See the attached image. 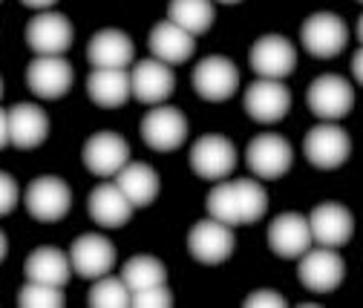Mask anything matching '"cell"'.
Here are the masks:
<instances>
[{
	"label": "cell",
	"mask_w": 363,
	"mask_h": 308,
	"mask_svg": "<svg viewBox=\"0 0 363 308\" xmlns=\"http://www.w3.org/2000/svg\"><path fill=\"white\" fill-rule=\"evenodd\" d=\"M208 216L219 219L225 225H251L259 222L268 210V193L259 182L254 179H237V182H225L216 185L208 193Z\"/></svg>",
	"instance_id": "cell-1"
},
{
	"label": "cell",
	"mask_w": 363,
	"mask_h": 308,
	"mask_svg": "<svg viewBox=\"0 0 363 308\" xmlns=\"http://www.w3.org/2000/svg\"><path fill=\"white\" fill-rule=\"evenodd\" d=\"M23 205L38 222H61L72 207V190L58 176H38L23 193Z\"/></svg>",
	"instance_id": "cell-2"
},
{
	"label": "cell",
	"mask_w": 363,
	"mask_h": 308,
	"mask_svg": "<svg viewBox=\"0 0 363 308\" xmlns=\"http://www.w3.org/2000/svg\"><path fill=\"white\" fill-rule=\"evenodd\" d=\"M303 153L308 164H314L317 170H335L346 164V159L352 156V139L343 127H337L335 121H326V124L311 127L306 133Z\"/></svg>",
	"instance_id": "cell-3"
},
{
	"label": "cell",
	"mask_w": 363,
	"mask_h": 308,
	"mask_svg": "<svg viewBox=\"0 0 363 308\" xmlns=\"http://www.w3.org/2000/svg\"><path fill=\"white\" fill-rule=\"evenodd\" d=\"M142 139L150 150L156 153H173L185 144L188 139V118L182 110L156 104L145 118H142Z\"/></svg>",
	"instance_id": "cell-4"
},
{
	"label": "cell",
	"mask_w": 363,
	"mask_h": 308,
	"mask_svg": "<svg viewBox=\"0 0 363 308\" xmlns=\"http://www.w3.org/2000/svg\"><path fill=\"white\" fill-rule=\"evenodd\" d=\"M346 23L332 12H314L300 26V43L311 58H335L346 47Z\"/></svg>",
	"instance_id": "cell-5"
},
{
	"label": "cell",
	"mask_w": 363,
	"mask_h": 308,
	"mask_svg": "<svg viewBox=\"0 0 363 308\" xmlns=\"http://www.w3.org/2000/svg\"><path fill=\"white\" fill-rule=\"evenodd\" d=\"M297 277L300 283L314 291V294H329L335 288H340L343 277H346V266H343V256L335 248H308L300 256V266H297Z\"/></svg>",
	"instance_id": "cell-6"
},
{
	"label": "cell",
	"mask_w": 363,
	"mask_h": 308,
	"mask_svg": "<svg viewBox=\"0 0 363 308\" xmlns=\"http://www.w3.org/2000/svg\"><path fill=\"white\" fill-rule=\"evenodd\" d=\"M306 104L308 110L323 118V121H337L346 118L354 107V93H352V84L340 75H320L314 78L308 93H306Z\"/></svg>",
	"instance_id": "cell-7"
},
{
	"label": "cell",
	"mask_w": 363,
	"mask_h": 308,
	"mask_svg": "<svg viewBox=\"0 0 363 308\" xmlns=\"http://www.w3.org/2000/svg\"><path fill=\"white\" fill-rule=\"evenodd\" d=\"M194 90L205 101H228L240 90V69L222 55H208L194 69Z\"/></svg>",
	"instance_id": "cell-8"
},
{
	"label": "cell",
	"mask_w": 363,
	"mask_h": 308,
	"mask_svg": "<svg viewBox=\"0 0 363 308\" xmlns=\"http://www.w3.org/2000/svg\"><path fill=\"white\" fill-rule=\"evenodd\" d=\"M75 29L67 15L43 9L26 23V43L35 55H64L72 47Z\"/></svg>",
	"instance_id": "cell-9"
},
{
	"label": "cell",
	"mask_w": 363,
	"mask_h": 308,
	"mask_svg": "<svg viewBox=\"0 0 363 308\" xmlns=\"http://www.w3.org/2000/svg\"><path fill=\"white\" fill-rule=\"evenodd\" d=\"M188 251L202 266H222L225 259L234 253V231L231 225L219 222V219L208 216L196 222L188 234Z\"/></svg>",
	"instance_id": "cell-10"
},
{
	"label": "cell",
	"mask_w": 363,
	"mask_h": 308,
	"mask_svg": "<svg viewBox=\"0 0 363 308\" xmlns=\"http://www.w3.org/2000/svg\"><path fill=\"white\" fill-rule=\"evenodd\" d=\"M245 159L257 179H280L294 161V150L277 133H259L257 139H251Z\"/></svg>",
	"instance_id": "cell-11"
},
{
	"label": "cell",
	"mask_w": 363,
	"mask_h": 308,
	"mask_svg": "<svg viewBox=\"0 0 363 308\" xmlns=\"http://www.w3.org/2000/svg\"><path fill=\"white\" fill-rule=\"evenodd\" d=\"M289 110H291V93L283 81L257 78L245 90V113L259 124L283 121Z\"/></svg>",
	"instance_id": "cell-12"
},
{
	"label": "cell",
	"mask_w": 363,
	"mask_h": 308,
	"mask_svg": "<svg viewBox=\"0 0 363 308\" xmlns=\"http://www.w3.org/2000/svg\"><path fill=\"white\" fill-rule=\"evenodd\" d=\"M191 167L202 179L219 182L237 167V147L231 144V139H225L219 133L202 136L191 147Z\"/></svg>",
	"instance_id": "cell-13"
},
{
	"label": "cell",
	"mask_w": 363,
	"mask_h": 308,
	"mask_svg": "<svg viewBox=\"0 0 363 308\" xmlns=\"http://www.w3.org/2000/svg\"><path fill=\"white\" fill-rule=\"evenodd\" d=\"M75 81L72 64L64 55H38L26 67V84L29 90L40 98H61L69 93Z\"/></svg>",
	"instance_id": "cell-14"
},
{
	"label": "cell",
	"mask_w": 363,
	"mask_h": 308,
	"mask_svg": "<svg viewBox=\"0 0 363 308\" xmlns=\"http://www.w3.org/2000/svg\"><path fill=\"white\" fill-rule=\"evenodd\" d=\"M308 228L317 245L323 248H340L354 234V216L340 202H320L308 213Z\"/></svg>",
	"instance_id": "cell-15"
},
{
	"label": "cell",
	"mask_w": 363,
	"mask_h": 308,
	"mask_svg": "<svg viewBox=\"0 0 363 308\" xmlns=\"http://www.w3.org/2000/svg\"><path fill=\"white\" fill-rule=\"evenodd\" d=\"M297 67V50L283 35H262L251 47V69L259 78L283 81Z\"/></svg>",
	"instance_id": "cell-16"
},
{
	"label": "cell",
	"mask_w": 363,
	"mask_h": 308,
	"mask_svg": "<svg viewBox=\"0 0 363 308\" xmlns=\"http://www.w3.org/2000/svg\"><path fill=\"white\" fill-rule=\"evenodd\" d=\"M69 262H72V271L81 280H99V277H104V274L113 271L116 248L101 234H84V236H78L72 242Z\"/></svg>",
	"instance_id": "cell-17"
},
{
	"label": "cell",
	"mask_w": 363,
	"mask_h": 308,
	"mask_svg": "<svg viewBox=\"0 0 363 308\" xmlns=\"http://www.w3.org/2000/svg\"><path fill=\"white\" fill-rule=\"evenodd\" d=\"M84 167L96 176H116L127 161H130V147L118 133L101 130V133L89 136L84 150H81Z\"/></svg>",
	"instance_id": "cell-18"
},
{
	"label": "cell",
	"mask_w": 363,
	"mask_h": 308,
	"mask_svg": "<svg viewBox=\"0 0 363 308\" xmlns=\"http://www.w3.org/2000/svg\"><path fill=\"white\" fill-rule=\"evenodd\" d=\"M314 236L308 228V216L300 213H280L268 225V248L283 259H300L311 248Z\"/></svg>",
	"instance_id": "cell-19"
},
{
	"label": "cell",
	"mask_w": 363,
	"mask_h": 308,
	"mask_svg": "<svg viewBox=\"0 0 363 308\" xmlns=\"http://www.w3.org/2000/svg\"><path fill=\"white\" fill-rule=\"evenodd\" d=\"M133 75V96L135 101L142 104H162L173 96V86H176V78L170 72V67L159 58H145L135 64V69L130 72Z\"/></svg>",
	"instance_id": "cell-20"
},
{
	"label": "cell",
	"mask_w": 363,
	"mask_h": 308,
	"mask_svg": "<svg viewBox=\"0 0 363 308\" xmlns=\"http://www.w3.org/2000/svg\"><path fill=\"white\" fill-rule=\"evenodd\" d=\"M50 136V118L38 104H15L9 110V144L18 150H35Z\"/></svg>",
	"instance_id": "cell-21"
},
{
	"label": "cell",
	"mask_w": 363,
	"mask_h": 308,
	"mask_svg": "<svg viewBox=\"0 0 363 308\" xmlns=\"http://www.w3.org/2000/svg\"><path fill=\"white\" fill-rule=\"evenodd\" d=\"M86 93H89V101L104 110L121 107L133 96V75L127 69L96 67L86 78Z\"/></svg>",
	"instance_id": "cell-22"
},
{
	"label": "cell",
	"mask_w": 363,
	"mask_h": 308,
	"mask_svg": "<svg viewBox=\"0 0 363 308\" xmlns=\"http://www.w3.org/2000/svg\"><path fill=\"white\" fill-rule=\"evenodd\" d=\"M23 274L26 280L32 283H43V285H55V288H64L72 277V262L69 256L61 251V248H52V245H43V248H35L26 262H23Z\"/></svg>",
	"instance_id": "cell-23"
},
{
	"label": "cell",
	"mask_w": 363,
	"mask_h": 308,
	"mask_svg": "<svg viewBox=\"0 0 363 308\" xmlns=\"http://www.w3.org/2000/svg\"><path fill=\"white\" fill-rule=\"evenodd\" d=\"M147 47L153 52V58L164 61L167 67L170 64H182L188 61L196 50V38L191 32H185L182 26H176L173 21H159L153 29H150V38H147Z\"/></svg>",
	"instance_id": "cell-24"
},
{
	"label": "cell",
	"mask_w": 363,
	"mask_h": 308,
	"mask_svg": "<svg viewBox=\"0 0 363 308\" xmlns=\"http://www.w3.org/2000/svg\"><path fill=\"white\" fill-rule=\"evenodd\" d=\"M86 210L93 216V222L101 225V228H121L130 222L133 216V205L130 199L121 193V188L113 182V185H99L86 199Z\"/></svg>",
	"instance_id": "cell-25"
},
{
	"label": "cell",
	"mask_w": 363,
	"mask_h": 308,
	"mask_svg": "<svg viewBox=\"0 0 363 308\" xmlns=\"http://www.w3.org/2000/svg\"><path fill=\"white\" fill-rule=\"evenodd\" d=\"M86 58L93 67H113V69H127L135 58L133 52V40L118 32V29H101L89 38Z\"/></svg>",
	"instance_id": "cell-26"
},
{
	"label": "cell",
	"mask_w": 363,
	"mask_h": 308,
	"mask_svg": "<svg viewBox=\"0 0 363 308\" xmlns=\"http://www.w3.org/2000/svg\"><path fill=\"white\" fill-rule=\"evenodd\" d=\"M116 185L133 207H147L159 196V173L145 161H127L116 173Z\"/></svg>",
	"instance_id": "cell-27"
},
{
	"label": "cell",
	"mask_w": 363,
	"mask_h": 308,
	"mask_svg": "<svg viewBox=\"0 0 363 308\" xmlns=\"http://www.w3.org/2000/svg\"><path fill=\"white\" fill-rule=\"evenodd\" d=\"M213 18H216V12H213L211 0H170V6H167V21L191 32L194 38L205 35L211 29Z\"/></svg>",
	"instance_id": "cell-28"
},
{
	"label": "cell",
	"mask_w": 363,
	"mask_h": 308,
	"mask_svg": "<svg viewBox=\"0 0 363 308\" xmlns=\"http://www.w3.org/2000/svg\"><path fill=\"white\" fill-rule=\"evenodd\" d=\"M121 280L127 283L130 291H142V288H150V285H162L167 280V268L156 256L139 253V256H133V259L124 262Z\"/></svg>",
	"instance_id": "cell-29"
},
{
	"label": "cell",
	"mask_w": 363,
	"mask_h": 308,
	"mask_svg": "<svg viewBox=\"0 0 363 308\" xmlns=\"http://www.w3.org/2000/svg\"><path fill=\"white\" fill-rule=\"evenodd\" d=\"M133 291L127 288V283L121 277H99L86 294V305L89 308H127L130 305Z\"/></svg>",
	"instance_id": "cell-30"
},
{
	"label": "cell",
	"mask_w": 363,
	"mask_h": 308,
	"mask_svg": "<svg viewBox=\"0 0 363 308\" xmlns=\"http://www.w3.org/2000/svg\"><path fill=\"white\" fill-rule=\"evenodd\" d=\"M18 305L21 308H61L64 305V288L29 280L18 294Z\"/></svg>",
	"instance_id": "cell-31"
},
{
	"label": "cell",
	"mask_w": 363,
	"mask_h": 308,
	"mask_svg": "<svg viewBox=\"0 0 363 308\" xmlns=\"http://www.w3.org/2000/svg\"><path fill=\"white\" fill-rule=\"evenodd\" d=\"M130 305L133 308H170L173 305V294L162 285H150V288H142V291H133L130 297Z\"/></svg>",
	"instance_id": "cell-32"
},
{
	"label": "cell",
	"mask_w": 363,
	"mask_h": 308,
	"mask_svg": "<svg viewBox=\"0 0 363 308\" xmlns=\"http://www.w3.org/2000/svg\"><path fill=\"white\" fill-rule=\"evenodd\" d=\"M245 308H286V297L277 294V291H268V288H259V291H251L242 302Z\"/></svg>",
	"instance_id": "cell-33"
},
{
	"label": "cell",
	"mask_w": 363,
	"mask_h": 308,
	"mask_svg": "<svg viewBox=\"0 0 363 308\" xmlns=\"http://www.w3.org/2000/svg\"><path fill=\"white\" fill-rule=\"evenodd\" d=\"M18 205V182L12 179L9 173L0 170V216L12 213Z\"/></svg>",
	"instance_id": "cell-34"
},
{
	"label": "cell",
	"mask_w": 363,
	"mask_h": 308,
	"mask_svg": "<svg viewBox=\"0 0 363 308\" xmlns=\"http://www.w3.org/2000/svg\"><path fill=\"white\" fill-rule=\"evenodd\" d=\"M9 144V113L0 110V150Z\"/></svg>",
	"instance_id": "cell-35"
},
{
	"label": "cell",
	"mask_w": 363,
	"mask_h": 308,
	"mask_svg": "<svg viewBox=\"0 0 363 308\" xmlns=\"http://www.w3.org/2000/svg\"><path fill=\"white\" fill-rule=\"evenodd\" d=\"M352 75H354V81L363 86V50H357L354 58H352Z\"/></svg>",
	"instance_id": "cell-36"
},
{
	"label": "cell",
	"mask_w": 363,
	"mask_h": 308,
	"mask_svg": "<svg viewBox=\"0 0 363 308\" xmlns=\"http://www.w3.org/2000/svg\"><path fill=\"white\" fill-rule=\"evenodd\" d=\"M21 4H26L29 9H40V12H43V9H50V6H55V4H58V0H21Z\"/></svg>",
	"instance_id": "cell-37"
},
{
	"label": "cell",
	"mask_w": 363,
	"mask_h": 308,
	"mask_svg": "<svg viewBox=\"0 0 363 308\" xmlns=\"http://www.w3.org/2000/svg\"><path fill=\"white\" fill-rule=\"evenodd\" d=\"M6 251H9V242H6V234L0 231V262L6 259Z\"/></svg>",
	"instance_id": "cell-38"
},
{
	"label": "cell",
	"mask_w": 363,
	"mask_h": 308,
	"mask_svg": "<svg viewBox=\"0 0 363 308\" xmlns=\"http://www.w3.org/2000/svg\"><path fill=\"white\" fill-rule=\"evenodd\" d=\"M357 38H360V43H363V15H360V21H357Z\"/></svg>",
	"instance_id": "cell-39"
},
{
	"label": "cell",
	"mask_w": 363,
	"mask_h": 308,
	"mask_svg": "<svg viewBox=\"0 0 363 308\" xmlns=\"http://www.w3.org/2000/svg\"><path fill=\"white\" fill-rule=\"evenodd\" d=\"M219 4H240V0H219Z\"/></svg>",
	"instance_id": "cell-40"
},
{
	"label": "cell",
	"mask_w": 363,
	"mask_h": 308,
	"mask_svg": "<svg viewBox=\"0 0 363 308\" xmlns=\"http://www.w3.org/2000/svg\"><path fill=\"white\" fill-rule=\"evenodd\" d=\"M0 96H4V81H0Z\"/></svg>",
	"instance_id": "cell-41"
},
{
	"label": "cell",
	"mask_w": 363,
	"mask_h": 308,
	"mask_svg": "<svg viewBox=\"0 0 363 308\" xmlns=\"http://www.w3.org/2000/svg\"><path fill=\"white\" fill-rule=\"evenodd\" d=\"M360 4H363V0H360Z\"/></svg>",
	"instance_id": "cell-42"
}]
</instances>
